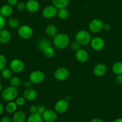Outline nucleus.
<instances>
[{
  "mask_svg": "<svg viewBox=\"0 0 122 122\" xmlns=\"http://www.w3.org/2000/svg\"><path fill=\"white\" fill-rule=\"evenodd\" d=\"M3 91V86H2V84L0 83V93Z\"/></svg>",
  "mask_w": 122,
  "mask_h": 122,
  "instance_id": "obj_46",
  "label": "nucleus"
},
{
  "mask_svg": "<svg viewBox=\"0 0 122 122\" xmlns=\"http://www.w3.org/2000/svg\"><path fill=\"white\" fill-rule=\"evenodd\" d=\"M7 1L8 4L12 7L16 6L18 3V0H7Z\"/></svg>",
  "mask_w": 122,
  "mask_h": 122,
  "instance_id": "obj_38",
  "label": "nucleus"
},
{
  "mask_svg": "<svg viewBox=\"0 0 122 122\" xmlns=\"http://www.w3.org/2000/svg\"><path fill=\"white\" fill-rule=\"evenodd\" d=\"M58 9L53 5H49L44 8L42 12L43 17L47 19H50L56 17L57 15Z\"/></svg>",
  "mask_w": 122,
  "mask_h": 122,
  "instance_id": "obj_10",
  "label": "nucleus"
},
{
  "mask_svg": "<svg viewBox=\"0 0 122 122\" xmlns=\"http://www.w3.org/2000/svg\"><path fill=\"white\" fill-rule=\"evenodd\" d=\"M13 122H25L26 121V114L23 111H17L13 114Z\"/></svg>",
  "mask_w": 122,
  "mask_h": 122,
  "instance_id": "obj_19",
  "label": "nucleus"
},
{
  "mask_svg": "<svg viewBox=\"0 0 122 122\" xmlns=\"http://www.w3.org/2000/svg\"><path fill=\"white\" fill-rule=\"evenodd\" d=\"M113 122H122V118H117L113 121Z\"/></svg>",
  "mask_w": 122,
  "mask_h": 122,
  "instance_id": "obj_45",
  "label": "nucleus"
},
{
  "mask_svg": "<svg viewBox=\"0 0 122 122\" xmlns=\"http://www.w3.org/2000/svg\"><path fill=\"white\" fill-rule=\"evenodd\" d=\"M46 110V108L45 107L44 105H42V104H40V105H38V106H37V112L39 114L41 115V116Z\"/></svg>",
  "mask_w": 122,
  "mask_h": 122,
  "instance_id": "obj_34",
  "label": "nucleus"
},
{
  "mask_svg": "<svg viewBox=\"0 0 122 122\" xmlns=\"http://www.w3.org/2000/svg\"><path fill=\"white\" fill-rule=\"evenodd\" d=\"M7 24L12 29H18L19 27V22L15 17H11L7 20Z\"/></svg>",
  "mask_w": 122,
  "mask_h": 122,
  "instance_id": "obj_28",
  "label": "nucleus"
},
{
  "mask_svg": "<svg viewBox=\"0 0 122 122\" xmlns=\"http://www.w3.org/2000/svg\"><path fill=\"white\" fill-rule=\"evenodd\" d=\"M59 18L61 20H66L70 16V12L66 8L58 9L57 10V15Z\"/></svg>",
  "mask_w": 122,
  "mask_h": 122,
  "instance_id": "obj_23",
  "label": "nucleus"
},
{
  "mask_svg": "<svg viewBox=\"0 0 122 122\" xmlns=\"http://www.w3.org/2000/svg\"><path fill=\"white\" fill-rule=\"evenodd\" d=\"M90 44L93 50H95V51H100L104 48L105 43L102 38L97 37L92 39Z\"/></svg>",
  "mask_w": 122,
  "mask_h": 122,
  "instance_id": "obj_11",
  "label": "nucleus"
},
{
  "mask_svg": "<svg viewBox=\"0 0 122 122\" xmlns=\"http://www.w3.org/2000/svg\"><path fill=\"white\" fill-rule=\"evenodd\" d=\"M29 111L30 114H34L37 112V106L36 105H31L29 108Z\"/></svg>",
  "mask_w": 122,
  "mask_h": 122,
  "instance_id": "obj_41",
  "label": "nucleus"
},
{
  "mask_svg": "<svg viewBox=\"0 0 122 122\" xmlns=\"http://www.w3.org/2000/svg\"><path fill=\"white\" fill-rule=\"evenodd\" d=\"M80 46H81L77 43V41H74L72 42V43L71 44V49L72 51H75L76 52L77 51H78L80 49Z\"/></svg>",
  "mask_w": 122,
  "mask_h": 122,
  "instance_id": "obj_33",
  "label": "nucleus"
},
{
  "mask_svg": "<svg viewBox=\"0 0 122 122\" xmlns=\"http://www.w3.org/2000/svg\"><path fill=\"white\" fill-rule=\"evenodd\" d=\"M4 111V107H3V105L0 102V115L2 114V113Z\"/></svg>",
  "mask_w": 122,
  "mask_h": 122,
  "instance_id": "obj_44",
  "label": "nucleus"
},
{
  "mask_svg": "<svg viewBox=\"0 0 122 122\" xmlns=\"http://www.w3.org/2000/svg\"><path fill=\"white\" fill-rule=\"evenodd\" d=\"M17 105L15 101L9 102L6 105V111L8 113L14 114L17 110Z\"/></svg>",
  "mask_w": 122,
  "mask_h": 122,
  "instance_id": "obj_26",
  "label": "nucleus"
},
{
  "mask_svg": "<svg viewBox=\"0 0 122 122\" xmlns=\"http://www.w3.org/2000/svg\"><path fill=\"white\" fill-rule=\"evenodd\" d=\"M112 71L116 75L122 74V62H117L112 67Z\"/></svg>",
  "mask_w": 122,
  "mask_h": 122,
  "instance_id": "obj_27",
  "label": "nucleus"
},
{
  "mask_svg": "<svg viewBox=\"0 0 122 122\" xmlns=\"http://www.w3.org/2000/svg\"><path fill=\"white\" fill-rule=\"evenodd\" d=\"M13 13V7L9 4H5L3 5L0 9V15H2L3 17H9L12 15Z\"/></svg>",
  "mask_w": 122,
  "mask_h": 122,
  "instance_id": "obj_18",
  "label": "nucleus"
},
{
  "mask_svg": "<svg viewBox=\"0 0 122 122\" xmlns=\"http://www.w3.org/2000/svg\"><path fill=\"white\" fill-rule=\"evenodd\" d=\"M7 59L3 55L0 54V71H2L3 69L6 68Z\"/></svg>",
  "mask_w": 122,
  "mask_h": 122,
  "instance_id": "obj_31",
  "label": "nucleus"
},
{
  "mask_svg": "<svg viewBox=\"0 0 122 122\" xmlns=\"http://www.w3.org/2000/svg\"><path fill=\"white\" fill-rule=\"evenodd\" d=\"M115 81L117 84H122V74L116 75L115 77Z\"/></svg>",
  "mask_w": 122,
  "mask_h": 122,
  "instance_id": "obj_37",
  "label": "nucleus"
},
{
  "mask_svg": "<svg viewBox=\"0 0 122 122\" xmlns=\"http://www.w3.org/2000/svg\"><path fill=\"white\" fill-rule=\"evenodd\" d=\"M10 84L11 86L17 88V87L19 86L21 84L20 78L17 76H14L10 78Z\"/></svg>",
  "mask_w": 122,
  "mask_h": 122,
  "instance_id": "obj_30",
  "label": "nucleus"
},
{
  "mask_svg": "<svg viewBox=\"0 0 122 122\" xmlns=\"http://www.w3.org/2000/svg\"><path fill=\"white\" fill-rule=\"evenodd\" d=\"M90 122H104V121L102 119H101V118L97 117V118H93L90 121Z\"/></svg>",
  "mask_w": 122,
  "mask_h": 122,
  "instance_id": "obj_43",
  "label": "nucleus"
},
{
  "mask_svg": "<svg viewBox=\"0 0 122 122\" xmlns=\"http://www.w3.org/2000/svg\"><path fill=\"white\" fill-rule=\"evenodd\" d=\"M46 34L49 37L53 38L57 34V27L53 24H50L46 27L45 29Z\"/></svg>",
  "mask_w": 122,
  "mask_h": 122,
  "instance_id": "obj_20",
  "label": "nucleus"
},
{
  "mask_svg": "<svg viewBox=\"0 0 122 122\" xmlns=\"http://www.w3.org/2000/svg\"><path fill=\"white\" fill-rule=\"evenodd\" d=\"M42 117L45 122H55L57 118V112L55 110L46 109L42 115Z\"/></svg>",
  "mask_w": 122,
  "mask_h": 122,
  "instance_id": "obj_12",
  "label": "nucleus"
},
{
  "mask_svg": "<svg viewBox=\"0 0 122 122\" xmlns=\"http://www.w3.org/2000/svg\"><path fill=\"white\" fill-rule=\"evenodd\" d=\"M69 108V103L65 99H61L57 101L55 104V111L57 113H65Z\"/></svg>",
  "mask_w": 122,
  "mask_h": 122,
  "instance_id": "obj_9",
  "label": "nucleus"
},
{
  "mask_svg": "<svg viewBox=\"0 0 122 122\" xmlns=\"http://www.w3.org/2000/svg\"><path fill=\"white\" fill-rule=\"evenodd\" d=\"M26 4V10L32 13L37 12L39 10L40 5L37 0H28Z\"/></svg>",
  "mask_w": 122,
  "mask_h": 122,
  "instance_id": "obj_15",
  "label": "nucleus"
},
{
  "mask_svg": "<svg viewBox=\"0 0 122 122\" xmlns=\"http://www.w3.org/2000/svg\"><path fill=\"white\" fill-rule=\"evenodd\" d=\"M26 100L23 97H17L16 99H15V102L17 104V106H23L25 104Z\"/></svg>",
  "mask_w": 122,
  "mask_h": 122,
  "instance_id": "obj_32",
  "label": "nucleus"
},
{
  "mask_svg": "<svg viewBox=\"0 0 122 122\" xmlns=\"http://www.w3.org/2000/svg\"><path fill=\"white\" fill-rule=\"evenodd\" d=\"M75 57L78 62L85 63L89 60V54L86 50L80 48L78 51L76 52Z\"/></svg>",
  "mask_w": 122,
  "mask_h": 122,
  "instance_id": "obj_13",
  "label": "nucleus"
},
{
  "mask_svg": "<svg viewBox=\"0 0 122 122\" xmlns=\"http://www.w3.org/2000/svg\"><path fill=\"white\" fill-rule=\"evenodd\" d=\"M111 28V25L109 24L108 23H105L104 24V29L105 30H110Z\"/></svg>",
  "mask_w": 122,
  "mask_h": 122,
  "instance_id": "obj_42",
  "label": "nucleus"
},
{
  "mask_svg": "<svg viewBox=\"0 0 122 122\" xmlns=\"http://www.w3.org/2000/svg\"><path fill=\"white\" fill-rule=\"evenodd\" d=\"M32 85V83L30 81V80H26L25 81L24 83V86L26 89H29V88H31Z\"/></svg>",
  "mask_w": 122,
  "mask_h": 122,
  "instance_id": "obj_40",
  "label": "nucleus"
},
{
  "mask_svg": "<svg viewBox=\"0 0 122 122\" xmlns=\"http://www.w3.org/2000/svg\"><path fill=\"white\" fill-rule=\"evenodd\" d=\"M6 25V20L4 17L0 15V30L4 29Z\"/></svg>",
  "mask_w": 122,
  "mask_h": 122,
  "instance_id": "obj_36",
  "label": "nucleus"
},
{
  "mask_svg": "<svg viewBox=\"0 0 122 122\" xmlns=\"http://www.w3.org/2000/svg\"><path fill=\"white\" fill-rule=\"evenodd\" d=\"M70 75V71L65 67L58 68L54 72L55 79L59 81H64L69 78Z\"/></svg>",
  "mask_w": 122,
  "mask_h": 122,
  "instance_id": "obj_6",
  "label": "nucleus"
},
{
  "mask_svg": "<svg viewBox=\"0 0 122 122\" xmlns=\"http://www.w3.org/2000/svg\"><path fill=\"white\" fill-rule=\"evenodd\" d=\"M26 122H44V121L41 115L36 112V113L30 114L27 119Z\"/></svg>",
  "mask_w": 122,
  "mask_h": 122,
  "instance_id": "obj_24",
  "label": "nucleus"
},
{
  "mask_svg": "<svg viewBox=\"0 0 122 122\" xmlns=\"http://www.w3.org/2000/svg\"><path fill=\"white\" fill-rule=\"evenodd\" d=\"M45 74L40 70H35L31 72L29 74V80L32 84H40L45 80Z\"/></svg>",
  "mask_w": 122,
  "mask_h": 122,
  "instance_id": "obj_7",
  "label": "nucleus"
},
{
  "mask_svg": "<svg viewBox=\"0 0 122 122\" xmlns=\"http://www.w3.org/2000/svg\"><path fill=\"white\" fill-rule=\"evenodd\" d=\"M70 44V38L65 33L57 34L53 38V44L59 50H64L68 47Z\"/></svg>",
  "mask_w": 122,
  "mask_h": 122,
  "instance_id": "obj_1",
  "label": "nucleus"
},
{
  "mask_svg": "<svg viewBox=\"0 0 122 122\" xmlns=\"http://www.w3.org/2000/svg\"><path fill=\"white\" fill-rule=\"evenodd\" d=\"M17 34L20 38L23 40H29L32 37L34 30L32 27L28 25H23L19 27Z\"/></svg>",
  "mask_w": 122,
  "mask_h": 122,
  "instance_id": "obj_4",
  "label": "nucleus"
},
{
  "mask_svg": "<svg viewBox=\"0 0 122 122\" xmlns=\"http://www.w3.org/2000/svg\"><path fill=\"white\" fill-rule=\"evenodd\" d=\"M52 4L57 9L66 8L70 3V0H51Z\"/></svg>",
  "mask_w": 122,
  "mask_h": 122,
  "instance_id": "obj_21",
  "label": "nucleus"
},
{
  "mask_svg": "<svg viewBox=\"0 0 122 122\" xmlns=\"http://www.w3.org/2000/svg\"><path fill=\"white\" fill-rule=\"evenodd\" d=\"M49 46H51V43L50 40H49V39H47V38L41 39L40 40H39L38 44H37V47L41 51H42L43 49L45 48L46 47Z\"/></svg>",
  "mask_w": 122,
  "mask_h": 122,
  "instance_id": "obj_25",
  "label": "nucleus"
},
{
  "mask_svg": "<svg viewBox=\"0 0 122 122\" xmlns=\"http://www.w3.org/2000/svg\"><path fill=\"white\" fill-rule=\"evenodd\" d=\"M11 40V34L7 29H3L0 30V43L6 44L10 42Z\"/></svg>",
  "mask_w": 122,
  "mask_h": 122,
  "instance_id": "obj_17",
  "label": "nucleus"
},
{
  "mask_svg": "<svg viewBox=\"0 0 122 122\" xmlns=\"http://www.w3.org/2000/svg\"><path fill=\"white\" fill-rule=\"evenodd\" d=\"M0 122H13V120L12 118H11L10 117L5 116V117H2Z\"/></svg>",
  "mask_w": 122,
  "mask_h": 122,
  "instance_id": "obj_39",
  "label": "nucleus"
},
{
  "mask_svg": "<svg viewBox=\"0 0 122 122\" xmlns=\"http://www.w3.org/2000/svg\"><path fill=\"white\" fill-rule=\"evenodd\" d=\"M16 9L19 11H23L26 10V4L23 2H18L16 5Z\"/></svg>",
  "mask_w": 122,
  "mask_h": 122,
  "instance_id": "obj_35",
  "label": "nucleus"
},
{
  "mask_svg": "<svg viewBox=\"0 0 122 122\" xmlns=\"http://www.w3.org/2000/svg\"><path fill=\"white\" fill-rule=\"evenodd\" d=\"M23 96L25 100L28 101H32L37 98V92L32 87L26 89L23 92Z\"/></svg>",
  "mask_w": 122,
  "mask_h": 122,
  "instance_id": "obj_16",
  "label": "nucleus"
},
{
  "mask_svg": "<svg viewBox=\"0 0 122 122\" xmlns=\"http://www.w3.org/2000/svg\"><path fill=\"white\" fill-rule=\"evenodd\" d=\"M18 90L17 88L13 86H9L3 90L1 96L5 101H14L18 97Z\"/></svg>",
  "mask_w": 122,
  "mask_h": 122,
  "instance_id": "obj_3",
  "label": "nucleus"
},
{
  "mask_svg": "<svg viewBox=\"0 0 122 122\" xmlns=\"http://www.w3.org/2000/svg\"><path fill=\"white\" fill-rule=\"evenodd\" d=\"M107 71L106 65L102 63H99L93 67V73L96 77H102L104 76Z\"/></svg>",
  "mask_w": 122,
  "mask_h": 122,
  "instance_id": "obj_14",
  "label": "nucleus"
},
{
  "mask_svg": "<svg viewBox=\"0 0 122 122\" xmlns=\"http://www.w3.org/2000/svg\"><path fill=\"white\" fill-rule=\"evenodd\" d=\"M10 68L13 72L20 73L25 69V64L20 59H13L10 62Z\"/></svg>",
  "mask_w": 122,
  "mask_h": 122,
  "instance_id": "obj_8",
  "label": "nucleus"
},
{
  "mask_svg": "<svg viewBox=\"0 0 122 122\" xmlns=\"http://www.w3.org/2000/svg\"><path fill=\"white\" fill-rule=\"evenodd\" d=\"M1 74L3 78L5 80H9L13 77V71L10 68H5L2 71H1Z\"/></svg>",
  "mask_w": 122,
  "mask_h": 122,
  "instance_id": "obj_29",
  "label": "nucleus"
},
{
  "mask_svg": "<svg viewBox=\"0 0 122 122\" xmlns=\"http://www.w3.org/2000/svg\"><path fill=\"white\" fill-rule=\"evenodd\" d=\"M104 23L99 19H92L89 23V29L93 33H99L104 29Z\"/></svg>",
  "mask_w": 122,
  "mask_h": 122,
  "instance_id": "obj_5",
  "label": "nucleus"
},
{
  "mask_svg": "<svg viewBox=\"0 0 122 122\" xmlns=\"http://www.w3.org/2000/svg\"><path fill=\"white\" fill-rule=\"evenodd\" d=\"M42 52H43L44 56L46 57L47 58H52L55 55V49H53V47L51 46L46 47L45 48L43 49Z\"/></svg>",
  "mask_w": 122,
  "mask_h": 122,
  "instance_id": "obj_22",
  "label": "nucleus"
},
{
  "mask_svg": "<svg viewBox=\"0 0 122 122\" xmlns=\"http://www.w3.org/2000/svg\"><path fill=\"white\" fill-rule=\"evenodd\" d=\"M75 40L80 46H84L90 44L92 37L90 32L86 30H80L76 33Z\"/></svg>",
  "mask_w": 122,
  "mask_h": 122,
  "instance_id": "obj_2",
  "label": "nucleus"
}]
</instances>
